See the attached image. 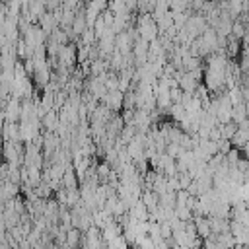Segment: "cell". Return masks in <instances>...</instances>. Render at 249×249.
Masks as SVG:
<instances>
[{
    "label": "cell",
    "instance_id": "4",
    "mask_svg": "<svg viewBox=\"0 0 249 249\" xmlns=\"http://www.w3.org/2000/svg\"><path fill=\"white\" fill-rule=\"evenodd\" d=\"M58 121H60V119H58V111H56V109H51V111H47V113L41 117V128H43L45 132H54Z\"/></svg>",
    "mask_w": 249,
    "mask_h": 249
},
{
    "label": "cell",
    "instance_id": "5",
    "mask_svg": "<svg viewBox=\"0 0 249 249\" xmlns=\"http://www.w3.org/2000/svg\"><path fill=\"white\" fill-rule=\"evenodd\" d=\"M126 214H128L134 222H146V220H148V208L142 204V200H140V198H138V200H136V202L126 210Z\"/></svg>",
    "mask_w": 249,
    "mask_h": 249
},
{
    "label": "cell",
    "instance_id": "6",
    "mask_svg": "<svg viewBox=\"0 0 249 249\" xmlns=\"http://www.w3.org/2000/svg\"><path fill=\"white\" fill-rule=\"evenodd\" d=\"M206 218H208L210 233H222V231H230V218H220V216H206Z\"/></svg>",
    "mask_w": 249,
    "mask_h": 249
},
{
    "label": "cell",
    "instance_id": "7",
    "mask_svg": "<svg viewBox=\"0 0 249 249\" xmlns=\"http://www.w3.org/2000/svg\"><path fill=\"white\" fill-rule=\"evenodd\" d=\"M140 200H142V204L148 208V214H150V212H156V208H158V195H156L152 189H142Z\"/></svg>",
    "mask_w": 249,
    "mask_h": 249
},
{
    "label": "cell",
    "instance_id": "11",
    "mask_svg": "<svg viewBox=\"0 0 249 249\" xmlns=\"http://www.w3.org/2000/svg\"><path fill=\"white\" fill-rule=\"evenodd\" d=\"M158 228H160V235L163 239H169L171 237V224L169 222H158Z\"/></svg>",
    "mask_w": 249,
    "mask_h": 249
},
{
    "label": "cell",
    "instance_id": "2",
    "mask_svg": "<svg viewBox=\"0 0 249 249\" xmlns=\"http://www.w3.org/2000/svg\"><path fill=\"white\" fill-rule=\"evenodd\" d=\"M99 103H103L107 109H111L113 113H119L121 109H123V91H119V89H109L105 95H103V99L99 101Z\"/></svg>",
    "mask_w": 249,
    "mask_h": 249
},
{
    "label": "cell",
    "instance_id": "12",
    "mask_svg": "<svg viewBox=\"0 0 249 249\" xmlns=\"http://www.w3.org/2000/svg\"><path fill=\"white\" fill-rule=\"evenodd\" d=\"M8 179V161H0V181H6Z\"/></svg>",
    "mask_w": 249,
    "mask_h": 249
},
{
    "label": "cell",
    "instance_id": "10",
    "mask_svg": "<svg viewBox=\"0 0 249 249\" xmlns=\"http://www.w3.org/2000/svg\"><path fill=\"white\" fill-rule=\"evenodd\" d=\"M173 212H175V218H179L183 222H191L193 220V212L187 206H173Z\"/></svg>",
    "mask_w": 249,
    "mask_h": 249
},
{
    "label": "cell",
    "instance_id": "8",
    "mask_svg": "<svg viewBox=\"0 0 249 249\" xmlns=\"http://www.w3.org/2000/svg\"><path fill=\"white\" fill-rule=\"evenodd\" d=\"M212 235L216 237V241H218V245H220L222 249H233V247H235V239H233V235H231L230 231L212 233Z\"/></svg>",
    "mask_w": 249,
    "mask_h": 249
},
{
    "label": "cell",
    "instance_id": "1",
    "mask_svg": "<svg viewBox=\"0 0 249 249\" xmlns=\"http://www.w3.org/2000/svg\"><path fill=\"white\" fill-rule=\"evenodd\" d=\"M134 29H136V33H138V37L140 39H144V41H154L156 37H158V25H156V21L152 19V16L150 14H138V16H134Z\"/></svg>",
    "mask_w": 249,
    "mask_h": 249
},
{
    "label": "cell",
    "instance_id": "9",
    "mask_svg": "<svg viewBox=\"0 0 249 249\" xmlns=\"http://www.w3.org/2000/svg\"><path fill=\"white\" fill-rule=\"evenodd\" d=\"M218 128H220V138L230 140V138L233 136V132L237 130V124H235L233 121H230V123H222V124H218Z\"/></svg>",
    "mask_w": 249,
    "mask_h": 249
},
{
    "label": "cell",
    "instance_id": "3",
    "mask_svg": "<svg viewBox=\"0 0 249 249\" xmlns=\"http://www.w3.org/2000/svg\"><path fill=\"white\" fill-rule=\"evenodd\" d=\"M37 25L43 29V33L49 37L56 27H58V21H56V18H54V14L53 12H45L43 16H39V19H37Z\"/></svg>",
    "mask_w": 249,
    "mask_h": 249
}]
</instances>
